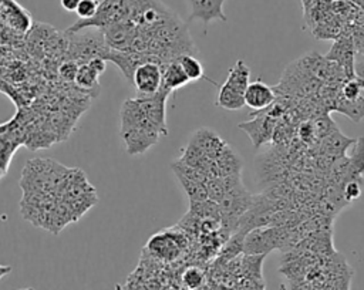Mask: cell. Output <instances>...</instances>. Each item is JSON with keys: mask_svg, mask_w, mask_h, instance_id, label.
<instances>
[{"mask_svg": "<svg viewBox=\"0 0 364 290\" xmlns=\"http://www.w3.org/2000/svg\"><path fill=\"white\" fill-rule=\"evenodd\" d=\"M128 14V0H102L100 1L98 9L92 17L80 18L65 30V34H73L90 27L102 30L114 23L127 20Z\"/></svg>", "mask_w": 364, "mask_h": 290, "instance_id": "6da1fadb", "label": "cell"}, {"mask_svg": "<svg viewBox=\"0 0 364 290\" xmlns=\"http://www.w3.org/2000/svg\"><path fill=\"white\" fill-rule=\"evenodd\" d=\"M128 10L138 30H152L175 16L161 0H128Z\"/></svg>", "mask_w": 364, "mask_h": 290, "instance_id": "7a4b0ae2", "label": "cell"}, {"mask_svg": "<svg viewBox=\"0 0 364 290\" xmlns=\"http://www.w3.org/2000/svg\"><path fill=\"white\" fill-rule=\"evenodd\" d=\"M289 233L282 227H255L245 235L243 253L250 256L267 254L273 249H282L289 242Z\"/></svg>", "mask_w": 364, "mask_h": 290, "instance_id": "3957f363", "label": "cell"}, {"mask_svg": "<svg viewBox=\"0 0 364 290\" xmlns=\"http://www.w3.org/2000/svg\"><path fill=\"white\" fill-rule=\"evenodd\" d=\"M70 44H68V60H74L78 64L88 63L94 57H105L108 47L105 44L102 31L100 30L95 33H87L85 36H77V33L68 34Z\"/></svg>", "mask_w": 364, "mask_h": 290, "instance_id": "277c9868", "label": "cell"}, {"mask_svg": "<svg viewBox=\"0 0 364 290\" xmlns=\"http://www.w3.org/2000/svg\"><path fill=\"white\" fill-rule=\"evenodd\" d=\"M119 135L124 139L127 152L129 155H138V154H144L152 145H155L162 134L155 125L149 124V125L122 129L119 131Z\"/></svg>", "mask_w": 364, "mask_h": 290, "instance_id": "5b68a950", "label": "cell"}, {"mask_svg": "<svg viewBox=\"0 0 364 290\" xmlns=\"http://www.w3.org/2000/svg\"><path fill=\"white\" fill-rule=\"evenodd\" d=\"M105 60L111 61L112 64H115L119 71L124 74V77L132 82V75L135 72V70L146 63V61H156L159 63L162 67H165V64L155 55H151V54H145V53H138V51H132V50H127V51H122V50H114V48H108L105 57Z\"/></svg>", "mask_w": 364, "mask_h": 290, "instance_id": "8992f818", "label": "cell"}, {"mask_svg": "<svg viewBox=\"0 0 364 290\" xmlns=\"http://www.w3.org/2000/svg\"><path fill=\"white\" fill-rule=\"evenodd\" d=\"M162 68L164 67L156 61H146L135 70L132 84L139 97L154 95L159 91L162 84Z\"/></svg>", "mask_w": 364, "mask_h": 290, "instance_id": "52a82bcc", "label": "cell"}, {"mask_svg": "<svg viewBox=\"0 0 364 290\" xmlns=\"http://www.w3.org/2000/svg\"><path fill=\"white\" fill-rule=\"evenodd\" d=\"M171 92L164 90L162 87L159 88L158 92L154 95H146V97H136L141 108L144 109L145 115L148 119L159 129L162 135H168V128H166V98L169 97Z\"/></svg>", "mask_w": 364, "mask_h": 290, "instance_id": "ba28073f", "label": "cell"}, {"mask_svg": "<svg viewBox=\"0 0 364 290\" xmlns=\"http://www.w3.org/2000/svg\"><path fill=\"white\" fill-rule=\"evenodd\" d=\"M101 31L108 48L127 51V50H131L132 47V41L136 36V26L129 18H127V20L114 23L102 28Z\"/></svg>", "mask_w": 364, "mask_h": 290, "instance_id": "9c48e42d", "label": "cell"}, {"mask_svg": "<svg viewBox=\"0 0 364 290\" xmlns=\"http://www.w3.org/2000/svg\"><path fill=\"white\" fill-rule=\"evenodd\" d=\"M263 111H264L263 114L255 115L252 119L240 122L237 125V128H240L242 131H245L249 135L255 148H259L263 144L269 142L273 138V132H274V127H276L273 117L269 115L266 112V109H263Z\"/></svg>", "mask_w": 364, "mask_h": 290, "instance_id": "30bf717a", "label": "cell"}, {"mask_svg": "<svg viewBox=\"0 0 364 290\" xmlns=\"http://www.w3.org/2000/svg\"><path fill=\"white\" fill-rule=\"evenodd\" d=\"M191 4V14L188 21L200 20L205 27L212 20L226 21L228 17L223 13V3L228 0H188Z\"/></svg>", "mask_w": 364, "mask_h": 290, "instance_id": "8fae6325", "label": "cell"}, {"mask_svg": "<svg viewBox=\"0 0 364 290\" xmlns=\"http://www.w3.org/2000/svg\"><path fill=\"white\" fill-rule=\"evenodd\" d=\"M243 97H245V104L247 107L256 111H263L274 102L276 92H274V88L269 87L262 80H256L249 82Z\"/></svg>", "mask_w": 364, "mask_h": 290, "instance_id": "7c38bea8", "label": "cell"}, {"mask_svg": "<svg viewBox=\"0 0 364 290\" xmlns=\"http://www.w3.org/2000/svg\"><path fill=\"white\" fill-rule=\"evenodd\" d=\"M149 124H152V122L148 119L144 109L141 108L138 98H129V100L124 101L121 111H119V131L128 129V128H135V127H142V125H149Z\"/></svg>", "mask_w": 364, "mask_h": 290, "instance_id": "4fadbf2b", "label": "cell"}, {"mask_svg": "<svg viewBox=\"0 0 364 290\" xmlns=\"http://www.w3.org/2000/svg\"><path fill=\"white\" fill-rule=\"evenodd\" d=\"M191 144H193L195 146H198L205 155H208L209 158L215 159L220 151L225 148V142L209 128H200L198 129L192 138L189 139Z\"/></svg>", "mask_w": 364, "mask_h": 290, "instance_id": "5bb4252c", "label": "cell"}, {"mask_svg": "<svg viewBox=\"0 0 364 290\" xmlns=\"http://www.w3.org/2000/svg\"><path fill=\"white\" fill-rule=\"evenodd\" d=\"M215 169H216V178L240 173L242 159L229 145H225L220 154L215 158Z\"/></svg>", "mask_w": 364, "mask_h": 290, "instance_id": "9a60e30c", "label": "cell"}, {"mask_svg": "<svg viewBox=\"0 0 364 290\" xmlns=\"http://www.w3.org/2000/svg\"><path fill=\"white\" fill-rule=\"evenodd\" d=\"M189 78L186 77V74L183 72V70L181 68L179 63L171 61L168 63L164 68H162V84L161 87L164 90H166L168 92H172L186 84H189Z\"/></svg>", "mask_w": 364, "mask_h": 290, "instance_id": "2e32d148", "label": "cell"}, {"mask_svg": "<svg viewBox=\"0 0 364 290\" xmlns=\"http://www.w3.org/2000/svg\"><path fill=\"white\" fill-rule=\"evenodd\" d=\"M320 141H321V149L330 158H337V156L346 155V151L354 144V139L347 138L344 134L340 132V129L331 132L330 135L324 136Z\"/></svg>", "mask_w": 364, "mask_h": 290, "instance_id": "e0dca14e", "label": "cell"}, {"mask_svg": "<svg viewBox=\"0 0 364 290\" xmlns=\"http://www.w3.org/2000/svg\"><path fill=\"white\" fill-rule=\"evenodd\" d=\"M333 109L341 112L354 122H360L364 118V97L360 95L355 100H347L340 94L333 104Z\"/></svg>", "mask_w": 364, "mask_h": 290, "instance_id": "ac0fdd59", "label": "cell"}, {"mask_svg": "<svg viewBox=\"0 0 364 290\" xmlns=\"http://www.w3.org/2000/svg\"><path fill=\"white\" fill-rule=\"evenodd\" d=\"M249 82H250V68L245 64L243 60H237L235 65L229 70L225 84H228L235 91L245 94V90L247 88Z\"/></svg>", "mask_w": 364, "mask_h": 290, "instance_id": "d6986e66", "label": "cell"}, {"mask_svg": "<svg viewBox=\"0 0 364 290\" xmlns=\"http://www.w3.org/2000/svg\"><path fill=\"white\" fill-rule=\"evenodd\" d=\"M17 139V135L10 129L4 134H0V178L6 175L11 156L20 145V141Z\"/></svg>", "mask_w": 364, "mask_h": 290, "instance_id": "ffe728a7", "label": "cell"}, {"mask_svg": "<svg viewBox=\"0 0 364 290\" xmlns=\"http://www.w3.org/2000/svg\"><path fill=\"white\" fill-rule=\"evenodd\" d=\"M216 105L229 109V111H236L243 108L245 104V97L243 94L235 91L233 88H230L228 84H222L219 85V94L216 98Z\"/></svg>", "mask_w": 364, "mask_h": 290, "instance_id": "44dd1931", "label": "cell"}, {"mask_svg": "<svg viewBox=\"0 0 364 290\" xmlns=\"http://www.w3.org/2000/svg\"><path fill=\"white\" fill-rule=\"evenodd\" d=\"M176 61L179 63L181 68L183 70V72L186 74V77L189 78L191 82H192V81H198V80H200V78H205V80L210 81L213 85H218L215 81H212L210 78H208V77L205 75L203 67H202L200 61H199L195 55H192V54H182V55H179V57L176 58Z\"/></svg>", "mask_w": 364, "mask_h": 290, "instance_id": "7402d4cb", "label": "cell"}, {"mask_svg": "<svg viewBox=\"0 0 364 290\" xmlns=\"http://www.w3.org/2000/svg\"><path fill=\"white\" fill-rule=\"evenodd\" d=\"M149 247L152 249L154 253H156L158 256L164 257V259H172L178 254V243L175 242V239H172L169 235H156L155 237L151 239L149 242Z\"/></svg>", "mask_w": 364, "mask_h": 290, "instance_id": "603a6c76", "label": "cell"}, {"mask_svg": "<svg viewBox=\"0 0 364 290\" xmlns=\"http://www.w3.org/2000/svg\"><path fill=\"white\" fill-rule=\"evenodd\" d=\"M185 190V193L189 198V202H200V200H206L208 198V190L205 183L183 178V176H176Z\"/></svg>", "mask_w": 364, "mask_h": 290, "instance_id": "cb8c5ba5", "label": "cell"}, {"mask_svg": "<svg viewBox=\"0 0 364 290\" xmlns=\"http://www.w3.org/2000/svg\"><path fill=\"white\" fill-rule=\"evenodd\" d=\"M98 74L87 64H80L77 75H75V84L84 90H91L98 85Z\"/></svg>", "mask_w": 364, "mask_h": 290, "instance_id": "d4e9b609", "label": "cell"}, {"mask_svg": "<svg viewBox=\"0 0 364 290\" xmlns=\"http://www.w3.org/2000/svg\"><path fill=\"white\" fill-rule=\"evenodd\" d=\"M171 168H172V171L175 172L176 176H183V178L200 182V183H206V181L209 179V176L203 171H200L198 168H193V166H189V165H185L179 161L172 162Z\"/></svg>", "mask_w": 364, "mask_h": 290, "instance_id": "484cf974", "label": "cell"}, {"mask_svg": "<svg viewBox=\"0 0 364 290\" xmlns=\"http://www.w3.org/2000/svg\"><path fill=\"white\" fill-rule=\"evenodd\" d=\"M348 159L351 162V168L354 173L361 176L364 173V138L363 136H360L351 145V154L348 155Z\"/></svg>", "mask_w": 364, "mask_h": 290, "instance_id": "4316f807", "label": "cell"}, {"mask_svg": "<svg viewBox=\"0 0 364 290\" xmlns=\"http://www.w3.org/2000/svg\"><path fill=\"white\" fill-rule=\"evenodd\" d=\"M311 125H313L316 138H318V139H323L324 136H327L331 132L338 129L337 125L334 124V121L327 114H321V115H317L316 118H313Z\"/></svg>", "mask_w": 364, "mask_h": 290, "instance_id": "83f0119b", "label": "cell"}, {"mask_svg": "<svg viewBox=\"0 0 364 290\" xmlns=\"http://www.w3.org/2000/svg\"><path fill=\"white\" fill-rule=\"evenodd\" d=\"M363 91H364V80L358 78L357 75L353 77V78L346 80L341 84V95L347 100L358 98Z\"/></svg>", "mask_w": 364, "mask_h": 290, "instance_id": "f1b7e54d", "label": "cell"}, {"mask_svg": "<svg viewBox=\"0 0 364 290\" xmlns=\"http://www.w3.org/2000/svg\"><path fill=\"white\" fill-rule=\"evenodd\" d=\"M361 183H363L361 178H354V179L347 181L343 185V196H344V199L347 202L360 198V195H361Z\"/></svg>", "mask_w": 364, "mask_h": 290, "instance_id": "f546056e", "label": "cell"}, {"mask_svg": "<svg viewBox=\"0 0 364 290\" xmlns=\"http://www.w3.org/2000/svg\"><path fill=\"white\" fill-rule=\"evenodd\" d=\"M205 186H206V190H208V198L215 200V202H219L222 199V196L225 195L222 179L219 176L218 178H209L206 181Z\"/></svg>", "mask_w": 364, "mask_h": 290, "instance_id": "4dcf8cb0", "label": "cell"}, {"mask_svg": "<svg viewBox=\"0 0 364 290\" xmlns=\"http://www.w3.org/2000/svg\"><path fill=\"white\" fill-rule=\"evenodd\" d=\"M182 280L189 289H196L203 281V273L198 267H188L182 276Z\"/></svg>", "mask_w": 364, "mask_h": 290, "instance_id": "1f68e13d", "label": "cell"}, {"mask_svg": "<svg viewBox=\"0 0 364 290\" xmlns=\"http://www.w3.org/2000/svg\"><path fill=\"white\" fill-rule=\"evenodd\" d=\"M78 67H80V64L75 63L74 60H67V61H64V63L60 65V68H58L60 77H61L64 81H68V82L75 81V75H77Z\"/></svg>", "mask_w": 364, "mask_h": 290, "instance_id": "d6a6232c", "label": "cell"}, {"mask_svg": "<svg viewBox=\"0 0 364 290\" xmlns=\"http://www.w3.org/2000/svg\"><path fill=\"white\" fill-rule=\"evenodd\" d=\"M98 4H100V1H97V0H81L78 3L75 13L80 18H90L95 14Z\"/></svg>", "mask_w": 364, "mask_h": 290, "instance_id": "836d02e7", "label": "cell"}, {"mask_svg": "<svg viewBox=\"0 0 364 290\" xmlns=\"http://www.w3.org/2000/svg\"><path fill=\"white\" fill-rule=\"evenodd\" d=\"M299 138H300L303 142H310L311 139L316 138V134H314L311 121H304V122L299 127Z\"/></svg>", "mask_w": 364, "mask_h": 290, "instance_id": "e575fe53", "label": "cell"}, {"mask_svg": "<svg viewBox=\"0 0 364 290\" xmlns=\"http://www.w3.org/2000/svg\"><path fill=\"white\" fill-rule=\"evenodd\" d=\"M98 75H101L107 68V60L102 57H94L87 63Z\"/></svg>", "mask_w": 364, "mask_h": 290, "instance_id": "d590c367", "label": "cell"}, {"mask_svg": "<svg viewBox=\"0 0 364 290\" xmlns=\"http://www.w3.org/2000/svg\"><path fill=\"white\" fill-rule=\"evenodd\" d=\"M80 1H81V0H60L61 7H63L65 11H75Z\"/></svg>", "mask_w": 364, "mask_h": 290, "instance_id": "8d00e7d4", "label": "cell"}, {"mask_svg": "<svg viewBox=\"0 0 364 290\" xmlns=\"http://www.w3.org/2000/svg\"><path fill=\"white\" fill-rule=\"evenodd\" d=\"M354 72L358 78L364 80V58H360L357 63H355V68H354Z\"/></svg>", "mask_w": 364, "mask_h": 290, "instance_id": "74e56055", "label": "cell"}]
</instances>
